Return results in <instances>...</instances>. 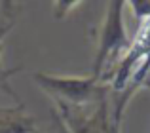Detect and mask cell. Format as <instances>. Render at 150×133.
Returning a JSON list of instances; mask_svg holds the SVG:
<instances>
[{"mask_svg":"<svg viewBox=\"0 0 150 133\" xmlns=\"http://www.w3.org/2000/svg\"><path fill=\"white\" fill-rule=\"evenodd\" d=\"M124 2H110L106 11L105 23L99 34V48H97L95 63H93V76L105 84L110 72L114 70V63H120L122 53L129 50V40L125 36L124 19H122Z\"/></svg>","mask_w":150,"mask_h":133,"instance_id":"cell-2","label":"cell"},{"mask_svg":"<svg viewBox=\"0 0 150 133\" xmlns=\"http://www.w3.org/2000/svg\"><path fill=\"white\" fill-rule=\"evenodd\" d=\"M19 72V69H6V70H2L0 72V89H4V91L8 93V95H11L15 101H19V97L15 95V91L11 89V86H10V76H13V74H17Z\"/></svg>","mask_w":150,"mask_h":133,"instance_id":"cell-4","label":"cell"},{"mask_svg":"<svg viewBox=\"0 0 150 133\" xmlns=\"http://www.w3.org/2000/svg\"><path fill=\"white\" fill-rule=\"evenodd\" d=\"M33 80L53 99L70 107H88L108 95V86L101 84L93 74L89 76H55L48 72H34Z\"/></svg>","mask_w":150,"mask_h":133,"instance_id":"cell-1","label":"cell"},{"mask_svg":"<svg viewBox=\"0 0 150 133\" xmlns=\"http://www.w3.org/2000/svg\"><path fill=\"white\" fill-rule=\"evenodd\" d=\"M0 133H67V129L63 127L61 120L55 131L42 129L40 120L25 112L23 103H17V107L0 108Z\"/></svg>","mask_w":150,"mask_h":133,"instance_id":"cell-3","label":"cell"}]
</instances>
